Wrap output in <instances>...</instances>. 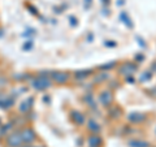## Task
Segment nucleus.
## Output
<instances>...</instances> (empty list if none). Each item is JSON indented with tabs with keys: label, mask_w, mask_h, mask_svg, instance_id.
<instances>
[{
	"label": "nucleus",
	"mask_w": 156,
	"mask_h": 147,
	"mask_svg": "<svg viewBox=\"0 0 156 147\" xmlns=\"http://www.w3.org/2000/svg\"><path fill=\"white\" fill-rule=\"evenodd\" d=\"M136 69H138V66H136L135 64L125 63V64H122V65L120 66L119 73H120L121 76H124V77H129V76H133L134 73L136 72Z\"/></svg>",
	"instance_id": "f03ea898"
},
{
	"label": "nucleus",
	"mask_w": 156,
	"mask_h": 147,
	"mask_svg": "<svg viewBox=\"0 0 156 147\" xmlns=\"http://www.w3.org/2000/svg\"><path fill=\"white\" fill-rule=\"evenodd\" d=\"M126 82H129V83H134V78H133V77H128V78H126Z\"/></svg>",
	"instance_id": "4be33fe9"
},
{
	"label": "nucleus",
	"mask_w": 156,
	"mask_h": 147,
	"mask_svg": "<svg viewBox=\"0 0 156 147\" xmlns=\"http://www.w3.org/2000/svg\"><path fill=\"white\" fill-rule=\"evenodd\" d=\"M70 117H72V120L78 125H82L85 122V116L82 115L81 112H78V111H73L70 113Z\"/></svg>",
	"instance_id": "6e6552de"
},
{
	"label": "nucleus",
	"mask_w": 156,
	"mask_h": 147,
	"mask_svg": "<svg viewBox=\"0 0 156 147\" xmlns=\"http://www.w3.org/2000/svg\"><path fill=\"white\" fill-rule=\"evenodd\" d=\"M150 78H152V72H144L143 74L140 76L139 81H140V82H146V81H148Z\"/></svg>",
	"instance_id": "dca6fc26"
},
{
	"label": "nucleus",
	"mask_w": 156,
	"mask_h": 147,
	"mask_svg": "<svg viewBox=\"0 0 156 147\" xmlns=\"http://www.w3.org/2000/svg\"><path fill=\"white\" fill-rule=\"evenodd\" d=\"M31 102H33V99L30 98L27 102H23L22 104H21V107H20V111L21 112H25V111H27L29 108H30V104H31Z\"/></svg>",
	"instance_id": "4468645a"
},
{
	"label": "nucleus",
	"mask_w": 156,
	"mask_h": 147,
	"mask_svg": "<svg viewBox=\"0 0 156 147\" xmlns=\"http://www.w3.org/2000/svg\"><path fill=\"white\" fill-rule=\"evenodd\" d=\"M113 102V95H112V91L109 90H104L99 94V103L104 107H109Z\"/></svg>",
	"instance_id": "7ed1b4c3"
},
{
	"label": "nucleus",
	"mask_w": 156,
	"mask_h": 147,
	"mask_svg": "<svg viewBox=\"0 0 156 147\" xmlns=\"http://www.w3.org/2000/svg\"><path fill=\"white\" fill-rule=\"evenodd\" d=\"M124 4V0H119V2H117V5H122Z\"/></svg>",
	"instance_id": "b1692460"
},
{
	"label": "nucleus",
	"mask_w": 156,
	"mask_h": 147,
	"mask_svg": "<svg viewBox=\"0 0 156 147\" xmlns=\"http://www.w3.org/2000/svg\"><path fill=\"white\" fill-rule=\"evenodd\" d=\"M85 102H86V103H89L90 107H92V108H94V107H95L94 98H92V95H91V94H87V95L85 96Z\"/></svg>",
	"instance_id": "f3484780"
},
{
	"label": "nucleus",
	"mask_w": 156,
	"mask_h": 147,
	"mask_svg": "<svg viewBox=\"0 0 156 147\" xmlns=\"http://www.w3.org/2000/svg\"><path fill=\"white\" fill-rule=\"evenodd\" d=\"M87 125H89V130H91L92 133H98V131H100V125L98 124L95 120H89Z\"/></svg>",
	"instance_id": "9b49d317"
},
{
	"label": "nucleus",
	"mask_w": 156,
	"mask_h": 147,
	"mask_svg": "<svg viewBox=\"0 0 156 147\" xmlns=\"http://www.w3.org/2000/svg\"><path fill=\"white\" fill-rule=\"evenodd\" d=\"M91 73H92V70H90V69L89 70H80L76 73V77L77 78H86L87 76H90Z\"/></svg>",
	"instance_id": "ddd939ff"
},
{
	"label": "nucleus",
	"mask_w": 156,
	"mask_h": 147,
	"mask_svg": "<svg viewBox=\"0 0 156 147\" xmlns=\"http://www.w3.org/2000/svg\"><path fill=\"white\" fill-rule=\"evenodd\" d=\"M130 147H150V143L146 141H140V139H131L128 143Z\"/></svg>",
	"instance_id": "9d476101"
},
{
	"label": "nucleus",
	"mask_w": 156,
	"mask_h": 147,
	"mask_svg": "<svg viewBox=\"0 0 156 147\" xmlns=\"http://www.w3.org/2000/svg\"><path fill=\"white\" fill-rule=\"evenodd\" d=\"M120 115H121V109L120 108H116V111H112V116H113L115 119H117Z\"/></svg>",
	"instance_id": "6ab92c4d"
},
{
	"label": "nucleus",
	"mask_w": 156,
	"mask_h": 147,
	"mask_svg": "<svg viewBox=\"0 0 156 147\" xmlns=\"http://www.w3.org/2000/svg\"><path fill=\"white\" fill-rule=\"evenodd\" d=\"M5 83H7V80H5V78H4V77H0V87L4 86Z\"/></svg>",
	"instance_id": "aec40b11"
},
{
	"label": "nucleus",
	"mask_w": 156,
	"mask_h": 147,
	"mask_svg": "<svg viewBox=\"0 0 156 147\" xmlns=\"http://www.w3.org/2000/svg\"><path fill=\"white\" fill-rule=\"evenodd\" d=\"M21 138H22V142H33L34 138H35V133L31 129H25L21 133Z\"/></svg>",
	"instance_id": "0eeeda50"
},
{
	"label": "nucleus",
	"mask_w": 156,
	"mask_h": 147,
	"mask_svg": "<svg viewBox=\"0 0 156 147\" xmlns=\"http://www.w3.org/2000/svg\"><path fill=\"white\" fill-rule=\"evenodd\" d=\"M108 73H101V74L99 76H95L94 78V82H101V81H105V80H108Z\"/></svg>",
	"instance_id": "2eb2a0df"
},
{
	"label": "nucleus",
	"mask_w": 156,
	"mask_h": 147,
	"mask_svg": "<svg viewBox=\"0 0 156 147\" xmlns=\"http://www.w3.org/2000/svg\"><path fill=\"white\" fill-rule=\"evenodd\" d=\"M155 133H156V129H155Z\"/></svg>",
	"instance_id": "393cba45"
},
{
	"label": "nucleus",
	"mask_w": 156,
	"mask_h": 147,
	"mask_svg": "<svg viewBox=\"0 0 156 147\" xmlns=\"http://www.w3.org/2000/svg\"><path fill=\"white\" fill-rule=\"evenodd\" d=\"M8 145L11 146V147H18L22 143V138H21V134H18V133H14L12 135H9L8 137Z\"/></svg>",
	"instance_id": "20e7f679"
},
{
	"label": "nucleus",
	"mask_w": 156,
	"mask_h": 147,
	"mask_svg": "<svg viewBox=\"0 0 156 147\" xmlns=\"http://www.w3.org/2000/svg\"><path fill=\"white\" fill-rule=\"evenodd\" d=\"M87 143H89L90 147H99L101 145V138L99 135H96V134L90 135L89 139H87Z\"/></svg>",
	"instance_id": "1a4fd4ad"
},
{
	"label": "nucleus",
	"mask_w": 156,
	"mask_h": 147,
	"mask_svg": "<svg viewBox=\"0 0 156 147\" xmlns=\"http://www.w3.org/2000/svg\"><path fill=\"white\" fill-rule=\"evenodd\" d=\"M52 78H53V81L57 83H65L69 81V74L64 73V72H56L52 74Z\"/></svg>",
	"instance_id": "39448f33"
},
{
	"label": "nucleus",
	"mask_w": 156,
	"mask_h": 147,
	"mask_svg": "<svg viewBox=\"0 0 156 147\" xmlns=\"http://www.w3.org/2000/svg\"><path fill=\"white\" fill-rule=\"evenodd\" d=\"M70 20H72V25L76 26V18H74V17H70Z\"/></svg>",
	"instance_id": "5701e85b"
},
{
	"label": "nucleus",
	"mask_w": 156,
	"mask_h": 147,
	"mask_svg": "<svg viewBox=\"0 0 156 147\" xmlns=\"http://www.w3.org/2000/svg\"><path fill=\"white\" fill-rule=\"evenodd\" d=\"M50 86H51V81L48 80L46 76H39V77H37L35 80L33 81V87L35 90H39V91H41V90H46Z\"/></svg>",
	"instance_id": "f257e3e1"
},
{
	"label": "nucleus",
	"mask_w": 156,
	"mask_h": 147,
	"mask_svg": "<svg viewBox=\"0 0 156 147\" xmlns=\"http://www.w3.org/2000/svg\"><path fill=\"white\" fill-rule=\"evenodd\" d=\"M105 46H107V47H109V46H111V47H115L116 43H115V42H105Z\"/></svg>",
	"instance_id": "412c9836"
},
{
	"label": "nucleus",
	"mask_w": 156,
	"mask_h": 147,
	"mask_svg": "<svg viewBox=\"0 0 156 147\" xmlns=\"http://www.w3.org/2000/svg\"><path fill=\"white\" fill-rule=\"evenodd\" d=\"M128 120L130 122H134V124H139L146 120V116L143 113H139V112H133V113H129Z\"/></svg>",
	"instance_id": "423d86ee"
},
{
	"label": "nucleus",
	"mask_w": 156,
	"mask_h": 147,
	"mask_svg": "<svg viewBox=\"0 0 156 147\" xmlns=\"http://www.w3.org/2000/svg\"><path fill=\"white\" fill-rule=\"evenodd\" d=\"M116 65V61H111V63H107V65H101L100 69H112Z\"/></svg>",
	"instance_id": "a211bd4d"
},
{
	"label": "nucleus",
	"mask_w": 156,
	"mask_h": 147,
	"mask_svg": "<svg viewBox=\"0 0 156 147\" xmlns=\"http://www.w3.org/2000/svg\"><path fill=\"white\" fill-rule=\"evenodd\" d=\"M120 20H121V21H124V23H125L126 26H129V27L133 26V23H131V20L128 17V13H126V12H121L120 13Z\"/></svg>",
	"instance_id": "f8f14e48"
}]
</instances>
